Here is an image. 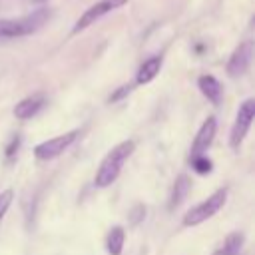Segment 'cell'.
<instances>
[{
    "label": "cell",
    "mask_w": 255,
    "mask_h": 255,
    "mask_svg": "<svg viewBox=\"0 0 255 255\" xmlns=\"http://www.w3.org/2000/svg\"><path fill=\"white\" fill-rule=\"evenodd\" d=\"M133 149H135V141H133V139H126V141H120L118 145H114V147L104 155V159H102V163H100V167H98V171H96L94 183H96L98 187H108V185H112V183L118 179L124 161L131 155Z\"/></svg>",
    "instance_id": "1"
},
{
    "label": "cell",
    "mask_w": 255,
    "mask_h": 255,
    "mask_svg": "<svg viewBox=\"0 0 255 255\" xmlns=\"http://www.w3.org/2000/svg\"><path fill=\"white\" fill-rule=\"evenodd\" d=\"M50 18L48 8H36L34 12L20 18H0V38H20L30 36L40 30Z\"/></svg>",
    "instance_id": "2"
},
{
    "label": "cell",
    "mask_w": 255,
    "mask_h": 255,
    "mask_svg": "<svg viewBox=\"0 0 255 255\" xmlns=\"http://www.w3.org/2000/svg\"><path fill=\"white\" fill-rule=\"evenodd\" d=\"M227 199V187H219L217 191H213L207 199H203L201 203H197L195 207H191L185 215H183V225L185 227H195L207 219H211L223 205Z\"/></svg>",
    "instance_id": "3"
},
{
    "label": "cell",
    "mask_w": 255,
    "mask_h": 255,
    "mask_svg": "<svg viewBox=\"0 0 255 255\" xmlns=\"http://www.w3.org/2000/svg\"><path fill=\"white\" fill-rule=\"evenodd\" d=\"M255 120V100L253 98H247L241 106H239V112H237V118L233 122V128H231V135H229V145L231 149H239L251 124Z\"/></svg>",
    "instance_id": "4"
},
{
    "label": "cell",
    "mask_w": 255,
    "mask_h": 255,
    "mask_svg": "<svg viewBox=\"0 0 255 255\" xmlns=\"http://www.w3.org/2000/svg\"><path fill=\"white\" fill-rule=\"evenodd\" d=\"M128 2H129V0H100V2L92 4V6L86 8V12L76 20V24H74V28H72V34H78V32L90 28V26L96 24L102 16H106V14H110V12L118 10V8H122V6L128 4Z\"/></svg>",
    "instance_id": "5"
},
{
    "label": "cell",
    "mask_w": 255,
    "mask_h": 255,
    "mask_svg": "<svg viewBox=\"0 0 255 255\" xmlns=\"http://www.w3.org/2000/svg\"><path fill=\"white\" fill-rule=\"evenodd\" d=\"M78 135H80L78 129H70V131L62 133V135H56L52 139H46V141H42V143H38L34 147V155L38 159H54V157L62 155L78 139Z\"/></svg>",
    "instance_id": "6"
},
{
    "label": "cell",
    "mask_w": 255,
    "mask_h": 255,
    "mask_svg": "<svg viewBox=\"0 0 255 255\" xmlns=\"http://www.w3.org/2000/svg\"><path fill=\"white\" fill-rule=\"evenodd\" d=\"M251 58H253V42L251 40H245V42H241L233 50V54H231V58L227 62V68H225L227 70V76L229 78L243 76L247 72L249 64H251Z\"/></svg>",
    "instance_id": "7"
},
{
    "label": "cell",
    "mask_w": 255,
    "mask_h": 255,
    "mask_svg": "<svg viewBox=\"0 0 255 255\" xmlns=\"http://www.w3.org/2000/svg\"><path fill=\"white\" fill-rule=\"evenodd\" d=\"M215 133H217V120L213 118V116H209L203 124H201V128L197 129V135H195V139H193V143H191V149H189V159H193V157H197V155H205V151H207V147L213 143V139H215Z\"/></svg>",
    "instance_id": "8"
},
{
    "label": "cell",
    "mask_w": 255,
    "mask_h": 255,
    "mask_svg": "<svg viewBox=\"0 0 255 255\" xmlns=\"http://www.w3.org/2000/svg\"><path fill=\"white\" fill-rule=\"evenodd\" d=\"M197 88L213 106L221 104V100H223V86L219 84V80L215 76H209V74L199 76L197 78Z\"/></svg>",
    "instance_id": "9"
},
{
    "label": "cell",
    "mask_w": 255,
    "mask_h": 255,
    "mask_svg": "<svg viewBox=\"0 0 255 255\" xmlns=\"http://www.w3.org/2000/svg\"><path fill=\"white\" fill-rule=\"evenodd\" d=\"M44 104H46V100L42 98V96H30V98H24V100H20L16 106H14V116L18 118V120H30V118H34L42 108H44Z\"/></svg>",
    "instance_id": "10"
},
{
    "label": "cell",
    "mask_w": 255,
    "mask_h": 255,
    "mask_svg": "<svg viewBox=\"0 0 255 255\" xmlns=\"http://www.w3.org/2000/svg\"><path fill=\"white\" fill-rule=\"evenodd\" d=\"M161 64H163V58H161V56H153V58L145 60V62L137 68L135 84H137V86H145V84H149V82L159 74Z\"/></svg>",
    "instance_id": "11"
},
{
    "label": "cell",
    "mask_w": 255,
    "mask_h": 255,
    "mask_svg": "<svg viewBox=\"0 0 255 255\" xmlns=\"http://www.w3.org/2000/svg\"><path fill=\"white\" fill-rule=\"evenodd\" d=\"M189 191H191V179L185 173L177 175V179H175V183L171 187V195H169V209H177L185 201Z\"/></svg>",
    "instance_id": "12"
},
{
    "label": "cell",
    "mask_w": 255,
    "mask_h": 255,
    "mask_svg": "<svg viewBox=\"0 0 255 255\" xmlns=\"http://www.w3.org/2000/svg\"><path fill=\"white\" fill-rule=\"evenodd\" d=\"M124 241H126V231L122 225H114L106 237V247L110 255H122L124 251Z\"/></svg>",
    "instance_id": "13"
},
{
    "label": "cell",
    "mask_w": 255,
    "mask_h": 255,
    "mask_svg": "<svg viewBox=\"0 0 255 255\" xmlns=\"http://www.w3.org/2000/svg\"><path fill=\"white\" fill-rule=\"evenodd\" d=\"M243 243H245V235L239 233V231H235V233L227 235V239L223 241V245L213 255H239Z\"/></svg>",
    "instance_id": "14"
},
{
    "label": "cell",
    "mask_w": 255,
    "mask_h": 255,
    "mask_svg": "<svg viewBox=\"0 0 255 255\" xmlns=\"http://www.w3.org/2000/svg\"><path fill=\"white\" fill-rule=\"evenodd\" d=\"M189 161H191V167H193L197 173H201V175L209 173L211 167H213V163H211V159H209L207 155H197V157H193V159H189Z\"/></svg>",
    "instance_id": "15"
},
{
    "label": "cell",
    "mask_w": 255,
    "mask_h": 255,
    "mask_svg": "<svg viewBox=\"0 0 255 255\" xmlns=\"http://www.w3.org/2000/svg\"><path fill=\"white\" fill-rule=\"evenodd\" d=\"M143 217H145V205H143V203H135V205L129 209V225H131V227L139 225V223L143 221Z\"/></svg>",
    "instance_id": "16"
},
{
    "label": "cell",
    "mask_w": 255,
    "mask_h": 255,
    "mask_svg": "<svg viewBox=\"0 0 255 255\" xmlns=\"http://www.w3.org/2000/svg\"><path fill=\"white\" fill-rule=\"evenodd\" d=\"M12 199H14V191H12V189H4V191L0 193V223H2V219H4V215H6V211H8V207L12 205Z\"/></svg>",
    "instance_id": "17"
},
{
    "label": "cell",
    "mask_w": 255,
    "mask_h": 255,
    "mask_svg": "<svg viewBox=\"0 0 255 255\" xmlns=\"http://www.w3.org/2000/svg\"><path fill=\"white\" fill-rule=\"evenodd\" d=\"M133 88L129 86V84H124V86H120L114 94H110V98H108V102L110 104H116V102H120V100H124L126 96H129V92H131Z\"/></svg>",
    "instance_id": "18"
},
{
    "label": "cell",
    "mask_w": 255,
    "mask_h": 255,
    "mask_svg": "<svg viewBox=\"0 0 255 255\" xmlns=\"http://www.w3.org/2000/svg\"><path fill=\"white\" fill-rule=\"evenodd\" d=\"M18 147H20V137H18V135H14V137L10 139V143L6 145V149H4L6 157H8V159H12V157L16 155V151H18Z\"/></svg>",
    "instance_id": "19"
}]
</instances>
